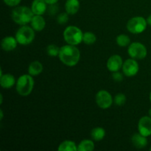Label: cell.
Instances as JSON below:
<instances>
[{"label":"cell","instance_id":"6da1fadb","mask_svg":"<svg viewBox=\"0 0 151 151\" xmlns=\"http://www.w3.org/2000/svg\"><path fill=\"white\" fill-rule=\"evenodd\" d=\"M58 56L63 64L68 66H74L79 62L81 52L75 46L68 44L60 47Z\"/></svg>","mask_w":151,"mask_h":151},{"label":"cell","instance_id":"7a4b0ae2","mask_svg":"<svg viewBox=\"0 0 151 151\" xmlns=\"http://www.w3.org/2000/svg\"><path fill=\"white\" fill-rule=\"evenodd\" d=\"M34 15L35 14L31 8L26 6H19L13 9L11 17L15 23L23 26L31 22Z\"/></svg>","mask_w":151,"mask_h":151},{"label":"cell","instance_id":"3957f363","mask_svg":"<svg viewBox=\"0 0 151 151\" xmlns=\"http://www.w3.org/2000/svg\"><path fill=\"white\" fill-rule=\"evenodd\" d=\"M83 33L79 27L76 26H68L63 31V38L68 44L76 46L83 41Z\"/></svg>","mask_w":151,"mask_h":151},{"label":"cell","instance_id":"277c9868","mask_svg":"<svg viewBox=\"0 0 151 151\" xmlns=\"http://www.w3.org/2000/svg\"><path fill=\"white\" fill-rule=\"evenodd\" d=\"M34 87V80L32 75H23L16 82V91L22 96H28L31 94Z\"/></svg>","mask_w":151,"mask_h":151},{"label":"cell","instance_id":"5b68a950","mask_svg":"<svg viewBox=\"0 0 151 151\" xmlns=\"http://www.w3.org/2000/svg\"><path fill=\"white\" fill-rule=\"evenodd\" d=\"M35 30L32 27L23 25L19 28L16 33V38L21 45H27L31 44L35 38Z\"/></svg>","mask_w":151,"mask_h":151},{"label":"cell","instance_id":"8992f818","mask_svg":"<svg viewBox=\"0 0 151 151\" xmlns=\"http://www.w3.org/2000/svg\"><path fill=\"white\" fill-rule=\"evenodd\" d=\"M147 22L142 16H136L130 19L127 23V29L133 34H139L144 32L147 27Z\"/></svg>","mask_w":151,"mask_h":151},{"label":"cell","instance_id":"52a82bcc","mask_svg":"<svg viewBox=\"0 0 151 151\" xmlns=\"http://www.w3.org/2000/svg\"><path fill=\"white\" fill-rule=\"evenodd\" d=\"M128 53L132 58L142 60L147 56V50L145 46L142 43L134 42L128 46Z\"/></svg>","mask_w":151,"mask_h":151},{"label":"cell","instance_id":"ba28073f","mask_svg":"<svg viewBox=\"0 0 151 151\" xmlns=\"http://www.w3.org/2000/svg\"><path fill=\"white\" fill-rule=\"evenodd\" d=\"M96 103L102 109H109L113 103V98L110 93L106 90H100L96 94Z\"/></svg>","mask_w":151,"mask_h":151},{"label":"cell","instance_id":"9c48e42d","mask_svg":"<svg viewBox=\"0 0 151 151\" xmlns=\"http://www.w3.org/2000/svg\"><path fill=\"white\" fill-rule=\"evenodd\" d=\"M139 66L136 59L129 58L125 60L122 65V72L127 77L135 76L139 72Z\"/></svg>","mask_w":151,"mask_h":151},{"label":"cell","instance_id":"30bf717a","mask_svg":"<svg viewBox=\"0 0 151 151\" xmlns=\"http://www.w3.org/2000/svg\"><path fill=\"white\" fill-rule=\"evenodd\" d=\"M139 133L145 137L151 136V117L145 116L140 118L138 123Z\"/></svg>","mask_w":151,"mask_h":151},{"label":"cell","instance_id":"8fae6325","mask_svg":"<svg viewBox=\"0 0 151 151\" xmlns=\"http://www.w3.org/2000/svg\"><path fill=\"white\" fill-rule=\"evenodd\" d=\"M123 61L119 55H114L111 56L107 61V68L110 72H115L122 68Z\"/></svg>","mask_w":151,"mask_h":151},{"label":"cell","instance_id":"7c38bea8","mask_svg":"<svg viewBox=\"0 0 151 151\" xmlns=\"http://www.w3.org/2000/svg\"><path fill=\"white\" fill-rule=\"evenodd\" d=\"M18 44L19 43H18L16 37L14 38L12 36H6L1 40V47L4 51L10 52L16 48Z\"/></svg>","mask_w":151,"mask_h":151},{"label":"cell","instance_id":"4fadbf2b","mask_svg":"<svg viewBox=\"0 0 151 151\" xmlns=\"http://www.w3.org/2000/svg\"><path fill=\"white\" fill-rule=\"evenodd\" d=\"M47 4L44 0H33L31 9L35 15L42 16L47 11Z\"/></svg>","mask_w":151,"mask_h":151},{"label":"cell","instance_id":"5bb4252c","mask_svg":"<svg viewBox=\"0 0 151 151\" xmlns=\"http://www.w3.org/2000/svg\"><path fill=\"white\" fill-rule=\"evenodd\" d=\"M131 142H132L134 147L138 149H142L145 147L147 146V142H148L147 137L142 135L140 133L134 134L132 136V137H131Z\"/></svg>","mask_w":151,"mask_h":151},{"label":"cell","instance_id":"9a60e30c","mask_svg":"<svg viewBox=\"0 0 151 151\" xmlns=\"http://www.w3.org/2000/svg\"><path fill=\"white\" fill-rule=\"evenodd\" d=\"M30 23L32 29L38 32L43 30L46 26L45 20L41 15H34Z\"/></svg>","mask_w":151,"mask_h":151},{"label":"cell","instance_id":"2e32d148","mask_svg":"<svg viewBox=\"0 0 151 151\" xmlns=\"http://www.w3.org/2000/svg\"><path fill=\"white\" fill-rule=\"evenodd\" d=\"M16 83V79L11 74H4L0 76V84L3 88H10Z\"/></svg>","mask_w":151,"mask_h":151},{"label":"cell","instance_id":"e0dca14e","mask_svg":"<svg viewBox=\"0 0 151 151\" xmlns=\"http://www.w3.org/2000/svg\"><path fill=\"white\" fill-rule=\"evenodd\" d=\"M80 9L79 0H66L65 3V10L69 15H75Z\"/></svg>","mask_w":151,"mask_h":151},{"label":"cell","instance_id":"ac0fdd59","mask_svg":"<svg viewBox=\"0 0 151 151\" xmlns=\"http://www.w3.org/2000/svg\"><path fill=\"white\" fill-rule=\"evenodd\" d=\"M43 71V65L41 62L35 60L30 63L28 67V73L32 76H37Z\"/></svg>","mask_w":151,"mask_h":151},{"label":"cell","instance_id":"d6986e66","mask_svg":"<svg viewBox=\"0 0 151 151\" xmlns=\"http://www.w3.org/2000/svg\"><path fill=\"white\" fill-rule=\"evenodd\" d=\"M106 137V131L101 127H97L91 131V137L94 141H101Z\"/></svg>","mask_w":151,"mask_h":151},{"label":"cell","instance_id":"ffe728a7","mask_svg":"<svg viewBox=\"0 0 151 151\" xmlns=\"http://www.w3.org/2000/svg\"><path fill=\"white\" fill-rule=\"evenodd\" d=\"M58 151H76L78 150V147L74 142L66 140L60 144L58 147Z\"/></svg>","mask_w":151,"mask_h":151},{"label":"cell","instance_id":"44dd1931","mask_svg":"<svg viewBox=\"0 0 151 151\" xmlns=\"http://www.w3.org/2000/svg\"><path fill=\"white\" fill-rule=\"evenodd\" d=\"M94 149V144L93 141L84 139L80 142L78 146V151H92Z\"/></svg>","mask_w":151,"mask_h":151},{"label":"cell","instance_id":"7402d4cb","mask_svg":"<svg viewBox=\"0 0 151 151\" xmlns=\"http://www.w3.org/2000/svg\"><path fill=\"white\" fill-rule=\"evenodd\" d=\"M116 42L119 47H127V46H129L131 44H130L131 43V38L127 35L121 34V35H119L116 38Z\"/></svg>","mask_w":151,"mask_h":151},{"label":"cell","instance_id":"603a6c76","mask_svg":"<svg viewBox=\"0 0 151 151\" xmlns=\"http://www.w3.org/2000/svg\"><path fill=\"white\" fill-rule=\"evenodd\" d=\"M96 35L92 32H86L83 33V41L87 45H91L96 42Z\"/></svg>","mask_w":151,"mask_h":151},{"label":"cell","instance_id":"cb8c5ba5","mask_svg":"<svg viewBox=\"0 0 151 151\" xmlns=\"http://www.w3.org/2000/svg\"><path fill=\"white\" fill-rule=\"evenodd\" d=\"M47 52L50 57H57L59 55L60 48L55 44H50L47 48Z\"/></svg>","mask_w":151,"mask_h":151},{"label":"cell","instance_id":"d4e9b609","mask_svg":"<svg viewBox=\"0 0 151 151\" xmlns=\"http://www.w3.org/2000/svg\"><path fill=\"white\" fill-rule=\"evenodd\" d=\"M114 101L115 104L116 106H122L123 105H125V102H126V97L124 94H122V93H119V94H117L114 97Z\"/></svg>","mask_w":151,"mask_h":151},{"label":"cell","instance_id":"484cf974","mask_svg":"<svg viewBox=\"0 0 151 151\" xmlns=\"http://www.w3.org/2000/svg\"><path fill=\"white\" fill-rule=\"evenodd\" d=\"M69 21V14L67 13H61L57 16V22L60 24H65Z\"/></svg>","mask_w":151,"mask_h":151},{"label":"cell","instance_id":"4316f807","mask_svg":"<svg viewBox=\"0 0 151 151\" xmlns=\"http://www.w3.org/2000/svg\"><path fill=\"white\" fill-rule=\"evenodd\" d=\"M4 4L9 7H16L19 5L22 0H3Z\"/></svg>","mask_w":151,"mask_h":151},{"label":"cell","instance_id":"83f0119b","mask_svg":"<svg viewBox=\"0 0 151 151\" xmlns=\"http://www.w3.org/2000/svg\"><path fill=\"white\" fill-rule=\"evenodd\" d=\"M112 78L116 82H121L122 81V79H123V75H122V73L119 72V71H117V72H113Z\"/></svg>","mask_w":151,"mask_h":151},{"label":"cell","instance_id":"f1b7e54d","mask_svg":"<svg viewBox=\"0 0 151 151\" xmlns=\"http://www.w3.org/2000/svg\"><path fill=\"white\" fill-rule=\"evenodd\" d=\"M44 1H46L47 4L52 5V4H55L58 1V0H44Z\"/></svg>","mask_w":151,"mask_h":151},{"label":"cell","instance_id":"f546056e","mask_svg":"<svg viewBox=\"0 0 151 151\" xmlns=\"http://www.w3.org/2000/svg\"><path fill=\"white\" fill-rule=\"evenodd\" d=\"M147 24H148L149 25H150V26H151V14L148 16V17H147Z\"/></svg>","mask_w":151,"mask_h":151},{"label":"cell","instance_id":"4dcf8cb0","mask_svg":"<svg viewBox=\"0 0 151 151\" xmlns=\"http://www.w3.org/2000/svg\"><path fill=\"white\" fill-rule=\"evenodd\" d=\"M0 114H0V119H1V120H2L3 116H4V114H3L2 109H1V110H0Z\"/></svg>","mask_w":151,"mask_h":151},{"label":"cell","instance_id":"1f68e13d","mask_svg":"<svg viewBox=\"0 0 151 151\" xmlns=\"http://www.w3.org/2000/svg\"><path fill=\"white\" fill-rule=\"evenodd\" d=\"M2 100H3V96L2 94H1V104L2 103Z\"/></svg>","mask_w":151,"mask_h":151},{"label":"cell","instance_id":"d6a6232c","mask_svg":"<svg viewBox=\"0 0 151 151\" xmlns=\"http://www.w3.org/2000/svg\"><path fill=\"white\" fill-rule=\"evenodd\" d=\"M149 116L151 117V108L150 109V110H149Z\"/></svg>","mask_w":151,"mask_h":151},{"label":"cell","instance_id":"836d02e7","mask_svg":"<svg viewBox=\"0 0 151 151\" xmlns=\"http://www.w3.org/2000/svg\"><path fill=\"white\" fill-rule=\"evenodd\" d=\"M150 102H151V92H150Z\"/></svg>","mask_w":151,"mask_h":151},{"label":"cell","instance_id":"e575fe53","mask_svg":"<svg viewBox=\"0 0 151 151\" xmlns=\"http://www.w3.org/2000/svg\"><path fill=\"white\" fill-rule=\"evenodd\" d=\"M150 150L151 151V147H150Z\"/></svg>","mask_w":151,"mask_h":151}]
</instances>
